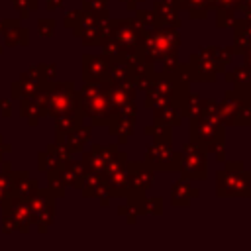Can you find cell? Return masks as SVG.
I'll use <instances>...</instances> for the list:
<instances>
[{
    "mask_svg": "<svg viewBox=\"0 0 251 251\" xmlns=\"http://www.w3.org/2000/svg\"><path fill=\"white\" fill-rule=\"evenodd\" d=\"M178 27L173 25H157L153 29H147L145 41H143V61L147 65L165 63L163 71H176V49L180 43V35L176 31Z\"/></svg>",
    "mask_w": 251,
    "mask_h": 251,
    "instance_id": "obj_1",
    "label": "cell"
},
{
    "mask_svg": "<svg viewBox=\"0 0 251 251\" xmlns=\"http://www.w3.org/2000/svg\"><path fill=\"white\" fill-rule=\"evenodd\" d=\"M220 120L224 126H251V84H235L226 90L220 102Z\"/></svg>",
    "mask_w": 251,
    "mask_h": 251,
    "instance_id": "obj_2",
    "label": "cell"
},
{
    "mask_svg": "<svg viewBox=\"0 0 251 251\" xmlns=\"http://www.w3.org/2000/svg\"><path fill=\"white\" fill-rule=\"evenodd\" d=\"M218 196H251V173L243 169V163H226V169L216 175Z\"/></svg>",
    "mask_w": 251,
    "mask_h": 251,
    "instance_id": "obj_3",
    "label": "cell"
},
{
    "mask_svg": "<svg viewBox=\"0 0 251 251\" xmlns=\"http://www.w3.org/2000/svg\"><path fill=\"white\" fill-rule=\"evenodd\" d=\"M224 71H226V65L218 59L216 45H208V47H202L200 51L192 53L190 63L184 67L188 80H206V82L216 80V76Z\"/></svg>",
    "mask_w": 251,
    "mask_h": 251,
    "instance_id": "obj_4",
    "label": "cell"
},
{
    "mask_svg": "<svg viewBox=\"0 0 251 251\" xmlns=\"http://www.w3.org/2000/svg\"><path fill=\"white\" fill-rule=\"evenodd\" d=\"M206 155L208 151L196 143V141H188L182 151H180V178L186 180H200L206 178Z\"/></svg>",
    "mask_w": 251,
    "mask_h": 251,
    "instance_id": "obj_5",
    "label": "cell"
},
{
    "mask_svg": "<svg viewBox=\"0 0 251 251\" xmlns=\"http://www.w3.org/2000/svg\"><path fill=\"white\" fill-rule=\"evenodd\" d=\"M143 161L147 165H151L155 171H169V169H176L178 171V167H180V153L173 151L171 137L153 139V143L145 151V159Z\"/></svg>",
    "mask_w": 251,
    "mask_h": 251,
    "instance_id": "obj_6",
    "label": "cell"
},
{
    "mask_svg": "<svg viewBox=\"0 0 251 251\" xmlns=\"http://www.w3.org/2000/svg\"><path fill=\"white\" fill-rule=\"evenodd\" d=\"M153 175H155V169L151 165H147L145 161H133L129 163V171H127V188L129 192L127 194H133V196H143L145 190L149 188V184L153 182Z\"/></svg>",
    "mask_w": 251,
    "mask_h": 251,
    "instance_id": "obj_7",
    "label": "cell"
},
{
    "mask_svg": "<svg viewBox=\"0 0 251 251\" xmlns=\"http://www.w3.org/2000/svg\"><path fill=\"white\" fill-rule=\"evenodd\" d=\"M178 12H180V0H157L155 2V16H157L159 25L178 27L180 25Z\"/></svg>",
    "mask_w": 251,
    "mask_h": 251,
    "instance_id": "obj_8",
    "label": "cell"
},
{
    "mask_svg": "<svg viewBox=\"0 0 251 251\" xmlns=\"http://www.w3.org/2000/svg\"><path fill=\"white\" fill-rule=\"evenodd\" d=\"M182 114L178 108V102H165L161 106H155V124L159 126H180Z\"/></svg>",
    "mask_w": 251,
    "mask_h": 251,
    "instance_id": "obj_9",
    "label": "cell"
},
{
    "mask_svg": "<svg viewBox=\"0 0 251 251\" xmlns=\"http://www.w3.org/2000/svg\"><path fill=\"white\" fill-rule=\"evenodd\" d=\"M251 45V18L235 20L233 24V51L243 53Z\"/></svg>",
    "mask_w": 251,
    "mask_h": 251,
    "instance_id": "obj_10",
    "label": "cell"
},
{
    "mask_svg": "<svg viewBox=\"0 0 251 251\" xmlns=\"http://www.w3.org/2000/svg\"><path fill=\"white\" fill-rule=\"evenodd\" d=\"M198 196V190L190 186V182H186V178L176 180L171 186V202L173 206H188L192 198Z\"/></svg>",
    "mask_w": 251,
    "mask_h": 251,
    "instance_id": "obj_11",
    "label": "cell"
},
{
    "mask_svg": "<svg viewBox=\"0 0 251 251\" xmlns=\"http://www.w3.org/2000/svg\"><path fill=\"white\" fill-rule=\"evenodd\" d=\"M180 10H186L194 20H202L212 10V4L210 0H180Z\"/></svg>",
    "mask_w": 251,
    "mask_h": 251,
    "instance_id": "obj_12",
    "label": "cell"
},
{
    "mask_svg": "<svg viewBox=\"0 0 251 251\" xmlns=\"http://www.w3.org/2000/svg\"><path fill=\"white\" fill-rule=\"evenodd\" d=\"M200 104H202V96H200V94L186 92V94L180 98V102H178V108H180L182 118H194V116H198Z\"/></svg>",
    "mask_w": 251,
    "mask_h": 251,
    "instance_id": "obj_13",
    "label": "cell"
},
{
    "mask_svg": "<svg viewBox=\"0 0 251 251\" xmlns=\"http://www.w3.org/2000/svg\"><path fill=\"white\" fill-rule=\"evenodd\" d=\"M224 78L227 82H235V84H251V71L245 65L235 67L233 71H224Z\"/></svg>",
    "mask_w": 251,
    "mask_h": 251,
    "instance_id": "obj_14",
    "label": "cell"
},
{
    "mask_svg": "<svg viewBox=\"0 0 251 251\" xmlns=\"http://www.w3.org/2000/svg\"><path fill=\"white\" fill-rule=\"evenodd\" d=\"M135 12V20L139 22V25L141 27H145V29H153V27H157L159 24H157V16H155V12H147V10H133Z\"/></svg>",
    "mask_w": 251,
    "mask_h": 251,
    "instance_id": "obj_15",
    "label": "cell"
},
{
    "mask_svg": "<svg viewBox=\"0 0 251 251\" xmlns=\"http://www.w3.org/2000/svg\"><path fill=\"white\" fill-rule=\"evenodd\" d=\"M141 212L143 214H163V198L155 196V198H143L141 200Z\"/></svg>",
    "mask_w": 251,
    "mask_h": 251,
    "instance_id": "obj_16",
    "label": "cell"
},
{
    "mask_svg": "<svg viewBox=\"0 0 251 251\" xmlns=\"http://www.w3.org/2000/svg\"><path fill=\"white\" fill-rule=\"evenodd\" d=\"M237 10L245 14V18H251V0H239Z\"/></svg>",
    "mask_w": 251,
    "mask_h": 251,
    "instance_id": "obj_17",
    "label": "cell"
},
{
    "mask_svg": "<svg viewBox=\"0 0 251 251\" xmlns=\"http://www.w3.org/2000/svg\"><path fill=\"white\" fill-rule=\"evenodd\" d=\"M241 55H243V65H245V67L251 71V45H249V47H247V49H245Z\"/></svg>",
    "mask_w": 251,
    "mask_h": 251,
    "instance_id": "obj_18",
    "label": "cell"
},
{
    "mask_svg": "<svg viewBox=\"0 0 251 251\" xmlns=\"http://www.w3.org/2000/svg\"><path fill=\"white\" fill-rule=\"evenodd\" d=\"M122 2L126 4V8H127V10H135V8H137V4H139V2H143V0H122Z\"/></svg>",
    "mask_w": 251,
    "mask_h": 251,
    "instance_id": "obj_19",
    "label": "cell"
}]
</instances>
